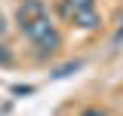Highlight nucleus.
I'll return each mask as SVG.
<instances>
[{
    "label": "nucleus",
    "mask_w": 123,
    "mask_h": 116,
    "mask_svg": "<svg viewBox=\"0 0 123 116\" xmlns=\"http://www.w3.org/2000/svg\"><path fill=\"white\" fill-rule=\"evenodd\" d=\"M6 34V18H3V12H0V37Z\"/></svg>",
    "instance_id": "nucleus-7"
},
{
    "label": "nucleus",
    "mask_w": 123,
    "mask_h": 116,
    "mask_svg": "<svg viewBox=\"0 0 123 116\" xmlns=\"http://www.w3.org/2000/svg\"><path fill=\"white\" fill-rule=\"evenodd\" d=\"M80 67V61H74V64H65V67H59L55 70V76H68V70H77Z\"/></svg>",
    "instance_id": "nucleus-6"
},
{
    "label": "nucleus",
    "mask_w": 123,
    "mask_h": 116,
    "mask_svg": "<svg viewBox=\"0 0 123 116\" xmlns=\"http://www.w3.org/2000/svg\"><path fill=\"white\" fill-rule=\"evenodd\" d=\"M22 34L31 40V46H34L40 55H52V52L62 49V34H59V28L49 21V15L40 18V21H34V25H28V28H22Z\"/></svg>",
    "instance_id": "nucleus-1"
},
{
    "label": "nucleus",
    "mask_w": 123,
    "mask_h": 116,
    "mask_svg": "<svg viewBox=\"0 0 123 116\" xmlns=\"http://www.w3.org/2000/svg\"><path fill=\"white\" fill-rule=\"evenodd\" d=\"M80 116H108V113L102 110V107H83V110H80Z\"/></svg>",
    "instance_id": "nucleus-5"
},
{
    "label": "nucleus",
    "mask_w": 123,
    "mask_h": 116,
    "mask_svg": "<svg viewBox=\"0 0 123 116\" xmlns=\"http://www.w3.org/2000/svg\"><path fill=\"white\" fill-rule=\"evenodd\" d=\"M46 15H49V9H46L43 0H22L18 9H15V25L22 31V28H28V25H34V21L46 18Z\"/></svg>",
    "instance_id": "nucleus-3"
},
{
    "label": "nucleus",
    "mask_w": 123,
    "mask_h": 116,
    "mask_svg": "<svg viewBox=\"0 0 123 116\" xmlns=\"http://www.w3.org/2000/svg\"><path fill=\"white\" fill-rule=\"evenodd\" d=\"M12 52H9V46L6 43H0V67H12Z\"/></svg>",
    "instance_id": "nucleus-4"
},
{
    "label": "nucleus",
    "mask_w": 123,
    "mask_h": 116,
    "mask_svg": "<svg viewBox=\"0 0 123 116\" xmlns=\"http://www.w3.org/2000/svg\"><path fill=\"white\" fill-rule=\"evenodd\" d=\"M59 12L83 31H92L102 25V15L95 9V0H59Z\"/></svg>",
    "instance_id": "nucleus-2"
}]
</instances>
